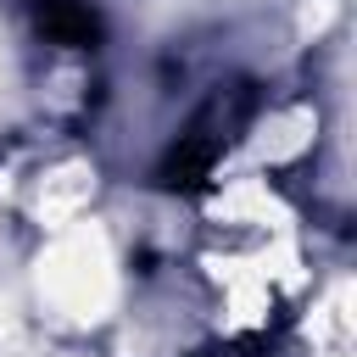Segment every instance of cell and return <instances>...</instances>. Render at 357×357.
Returning a JSON list of instances; mask_svg holds the SVG:
<instances>
[{
    "label": "cell",
    "instance_id": "obj_2",
    "mask_svg": "<svg viewBox=\"0 0 357 357\" xmlns=\"http://www.w3.org/2000/svg\"><path fill=\"white\" fill-rule=\"evenodd\" d=\"M89 201H95V162L89 156H56L28 178V212L45 234L84 218Z\"/></svg>",
    "mask_w": 357,
    "mask_h": 357
},
{
    "label": "cell",
    "instance_id": "obj_4",
    "mask_svg": "<svg viewBox=\"0 0 357 357\" xmlns=\"http://www.w3.org/2000/svg\"><path fill=\"white\" fill-rule=\"evenodd\" d=\"M312 346L318 357H351V312H346V279L329 284V301L312 312Z\"/></svg>",
    "mask_w": 357,
    "mask_h": 357
},
{
    "label": "cell",
    "instance_id": "obj_3",
    "mask_svg": "<svg viewBox=\"0 0 357 357\" xmlns=\"http://www.w3.org/2000/svg\"><path fill=\"white\" fill-rule=\"evenodd\" d=\"M257 134H262V139H257V173L284 167V162H296V156L312 145V112H307V106H290V112L268 117Z\"/></svg>",
    "mask_w": 357,
    "mask_h": 357
},
{
    "label": "cell",
    "instance_id": "obj_1",
    "mask_svg": "<svg viewBox=\"0 0 357 357\" xmlns=\"http://www.w3.org/2000/svg\"><path fill=\"white\" fill-rule=\"evenodd\" d=\"M33 296H39L45 318L61 329H100L117 312L123 268H117V245L95 212L45 234V245L33 257Z\"/></svg>",
    "mask_w": 357,
    "mask_h": 357
},
{
    "label": "cell",
    "instance_id": "obj_5",
    "mask_svg": "<svg viewBox=\"0 0 357 357\" xmlns=\"http://www.w3.org/2000/svg\"><path fill=\"white\" fill-rule=\"evenodd\" d=\"M335 17V0H307V11H301V28L307 33H324V22Z\"/></svg>",
    "mask_w": 357,
    "mask_h": 357
}]
</instances>
